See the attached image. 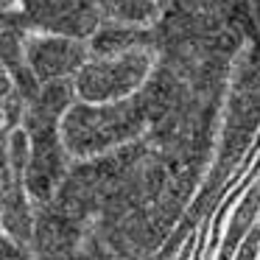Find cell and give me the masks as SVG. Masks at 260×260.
I'll list each match as a JSON object with an SVG mask.
<instances>
[{"label":"cell","mask_w":260,"mask_h":260,"mask_svg":"<svg viewBox=\"0 0 260 260\" xmlns=\"http://www.w3.org/2000/svg\"><path fill=\"white\" fill-rule=\"evenodd\" d=\"M154 68L151 48H137L118 56H92L73 79L76 101L81 104H120L132 101L146 84Z\"/></svg>","instance_id":"obj_2"},{"label":"cell","mask_w":260,"mask_h":260,"mask_svg":"<svg viewBox=\"0 0 260 260\" xmlns=\"http://www.w3.org/2000/svg\"><path fill=\"white\" fill-rule=\"evenodd\" d=\"M3 230H6V238L17 241L20 246L28 243L31 232H34L25 182L12 179L9 174H3Z\"/></svg>","instance_id":"obj_5"},{"label":"cell","mask_w":260,"mask_h":260,"mask_svg":"<svg viewBox=\"0 0 260 260\" xmlns=\"http://www.w3.org/2000/svg\"><path fill=\"white\" fill-rule=\"evenodd\" d=\"M143 112L135 98L120 104H73L59 120V140L64 154L95 157L140 135Z\"/></svg>","instance_id":"obj_1"},{"label":"cell","mask_w":260,"mask_h":260,"mask_svg":"<svg viewBox=\"0 0 260 260\" xmlns=\"http://www.w3.org/2000/svg\"><path fill=\"white\" fill-rule=\"evenodd\" d=\"M40 23L48 34L90 42L104 20L95 0H45L40 6Z\"/></svg>","instance_id":"obj_4"},{"label":"cell","mask_w":260,"mask_h":260,"mask_svg":"<svg viewBox=\"0 0 260 260\" xmlns=\"http://www.w3.org/2000/svg\"><path fill=\"white\" fill-rule=\"evenodd\" d=\"M104 23H118L129 28L148 31L159 17L157 0H95Z\"/></svg>","instance_id":"obj_6"},{"label":"cell","mask_w":260,"mask_h":260,"mask_svg":"<svg viewBox=\"0 0 260 260\" xmlns=\"http://www.w3.org/2000/svg\"><path fill=\"white\" fill-rule=\"evenodd\" d=\"M20 53H23L28 73L42 87L73 81L81 73V68L92 59L90 42L48 34V31H28L20 40Z\"/></svg>","instance_id":"obj_3"},{"label":"cell","mask_w":260,"mask_h":260,"mask_svg":"<svg viewBox=\"0 0 260 260\" xmlns=\"http://www.w3.org/2000/svg\"><path fill=\"white\" fill-rule=\"evenodd\" d=\"M137 48H148V31L118 23H101V28L90 40L92 56H118V53H129Z\"/></svg>","instance_id":"obj_7"}]
</instances>
